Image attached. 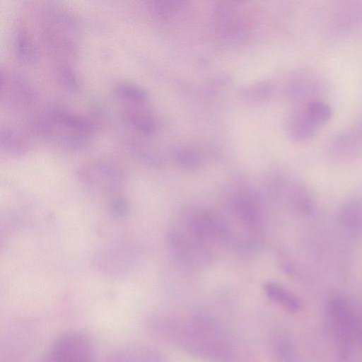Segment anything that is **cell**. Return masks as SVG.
I'll return each instance as SVG.
<instances>
[{"instance_id": "obj_19", "label": "cell", "mask_w": 362, "mask_h": 362, "mask_svg": "<svg viewBox=\"0 0 362 362\" xmlns=\"http://www.w3.org/2000/svg\"><path fill=\"white\" fill-rule=\"evenodd\" d=\"M111 211L116 216H122L127 211V204L122 198H115L111 204Z\"/></svg>"}, {"instance_id": "obj_10", "label": "cell", "mask_w": 362, "mask_h": 362, "mask_svg": "<svg viewBox=\"0 0 362 362\" xmlns=\"http://www.w3.org/2000/svg\"><path fill=\"white\" fill-rule=\"evenodd\" d=\"M267 296L274 302L284 307L290 313H296L300 309V302L291 292L283 286L272 282L264 285Z\"/></svg>"}, {"instance_id": "obj_7", "label": "cell", "mask_w": 362, "mask_h": 362, "mask_svg": "<svg viewBox=\"0 0 362 362\" xmlns=\"http://www.w3.org/2000/svg\"><path fill=\"white\" fill-rule=\"evenodd\" d=\"M123 119L132 128L144 135H151L156 129L153 115L144 104H128L123 111Z\"/></svg>"}, {"instance_id": "obj_3", "label": "cell", "mask_w": 362, "mask_h": 362, "mask_svg": "<svg viewBox=\"0 0 362 362\" xmlns=\"http://www.w3.org/2000/svg\"><path fill=\"white\" fill-rule=\"evenodd\" d=\"M47 362H95L90 338L79 331H67L58 336L48 349Z\"/></svg>"}, {"instance_id": "obj_15", "label": "cell", "mask_w": 362, "mask_h": 362, "mask_svg": "<svg viewBox=\"0 0 362 362\" xmlns=\"http://www.w3.org/2000/svg\"><path fill=\"white\" fill-rule=\"evenodd\" d=\"M54 74L59 83L65 90L71 93L78 91L81 86L79 78L69 64L64 62L57 64Z\"/></svg>"}, {"instance_id": "obj_18", "label": "cell", "mask_w": 362, "mask_h": 362, "mask_svg": "<svg viewBox=\"0 0 362 362\" xmlns=\"http://www.w3.org/2000/svg\"><path fill=\"white\" fill-rule=\"evenodd\" d=\"M272 93V86L267 83L245 86L240 90V95L247 100H263Z\"/></svg>"}, {"instance_id": "obj_8", "label": "cell", "mask_w": 362, "mask_h": 362, "mask_svg": "<svg viewBox=\"0 0 362 362\" xmlns=\"http://www.w3.org/2000/svg\"><path fill=\"white\" fill-rule=\"evenodd\" d=\"M226 229L223 223L211 214L203 213L194 218L192 223V231L198 240H209L223 238Z\"/></svg>"}, {"instance_id": "obj_13", "label": "cell", "mask_w": 362, "mask_h": 362, "mask_svg": "<svg viewBox=\"0 0 362 362\" xmlns=\"http://www.w3.org/2000/svg\"><path fill=\"white\" fill-rule=\"evenodd\" d=\"M170 154L174 162L182 169L194 170L200 166L199 153L192 147L178 146L171 150Z\"/></svg>"}, {"instance_id": "obj_12", "label": "cell", "mask_w": 362, "mask_h": 362, "mask_svg": "<svg viewBox=\"0 0 362 362\" xmlns=\"http://www.w3.org/2000/svg\"><path fill=\"white\" fill-rule=\"evenodd\" d=\"M114 93L119 99L129 104H144L149 98L146 89L128 81L117 83L114 87Z\"/></svg>"}, {"instance_id": "obj_14", "label": "cell", "mask_w": 362, "mask_h": 362, "mask_svg": "<svg viewBox=\"0 0 362 362\" xmlns=\"http://www.w3.org/2000/svg\"><path fill=\"white\" fill-rule=\"evenodd\" d=\"M185 2L171 0H156L150 3L149 8L152 14L163 20L175 18L184 9Z\"/></svg>"}, {"instance_id": "obj_16", "label": "cell", "mask_w": 362, "mask_h": 362, "mask_svg": "<svg viewBox=\"0 0 362 362\" xmlns=\"http://www.w3.org/2000/svg\"><path fill=\"white\" fill-rule=\"evenodd\" d=\"M235 211L238 216L248 224L255 223L258 220V207L249 197H238L235 201Z\"/></svg>"}, {"instance_id": "obj_17", "label": "cell", "mask_w": 362, "mask_h": 362, "mask_svg": "<svg viewBox=\"0 0 362 362\" xmlns=\"http://www.w3.org/2000/svg\"><path fill=\"white\" fill-rule=\"evenodd\" d=\"M343 224L353 230L362 228V205L359 202H352L343 208L341 213Z\"/></svg>"}, {"instance_id": "obj_11", "label": "cell", "mask_w": 362, "mask_h": 362, "mask_svg": "<svg viewBox=\"0 0 362 362\" xmlns=\"http://www.w3.org/2000/svg\"><path fill=\"white\" fill-rule=\"evenodd\" d=\"M0 143L2 148L14 153L24 152L29 146V142L23 132L11 126L1 127Z\"/></svg>"}, {"instance_id": "obj_5", "label": "cell", "mask_w": 362, "mask_h": 362, "mask_svg": "<svg viewBox=\"0 0 362 362\" xmlns=\"http://www.w3.org/2000/svg\"><path fill=\"white\" fill-rule=\"evenodd\" d=\"M332 117V110L325 102L318 99L308 100L291 117L290 131L298 141H303L314 136L318 128Z\"/></svg>"}, {"instance_id": "obj_4", "label": "cell", "mask_w": 362, "mask_h": 362, "mask_svg": "<svg viewBox=\"0 0 362 362\" xmlns=\"http://www.w3.org/2000/svg\"><path fill=\"white\" fill-rule=\"evenodd\" d=\"M1 102L13 112L30 108L36 100V91L32 84L21 74L1 67Z\"/></svg>"}, {"instance_id": "obj_1", "label": "cell", "mask_w": 362, "mask_h": 362, "mask_svg": "<svg viewBox=\"0 0 362 362\" xmlns=\"http://www.w3.org/2000/svg\"><path fill=\"white\" fill-rule=\"evenodd\" d=\"M30 127L35 135L70 150L87 147L95 132L88 117L59 105L46 107L33 116Z\"/></svg>"}, {"instance_id": "obj_6", "label": "cell", "mask_w": 362, "mask_h": 362, "mask_svg": "<svg viewBox=\"0 0 362 362\" xmlns=\"http://www.w3.org/2000/svg\"><path fill=\"white\" fill-rule=\"evenodd\" d=\"M327 313L337 339L341 340L345 357L346 349L355 334L362 336V327L349 303L342 298L332 299L327 305Z\"/></svg>"}, {"instance_id": "obj_9", "label": "cell", "mask_w": 362, "mask_h": 362, "mask_svg": "<svg viewBox=\"0 0 362 362\" xmlns=\"http://www.w3.org/2000/svg\"><path fill=\"white\" fill-rule=\"evenodd\" d=\"M13 50L17 59L24 64H32L37 59L35 43L25 29H18L13 37Z\"/></svg>"}, {"instance_id": "obj_2", "label": "cell", "mask_w": 362, "mask_h": 362, "mask_svg": "<svg viewBox=\"0 0 362 362\" xmlns=\"http://www.w3.org/2000/svg\"><path fill=\"white\" fill-rule=\"evenodd\" d=\"M42 30L46 44L55 54L70 57L77 51L79 25L76 17L68 9L54 5L47 8Z\"/></svg>"}]
</instances>
